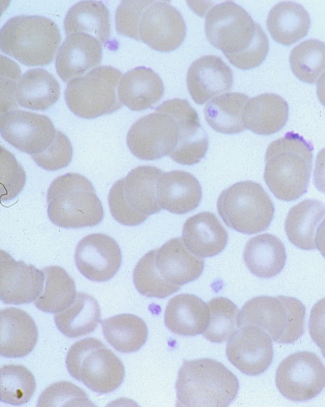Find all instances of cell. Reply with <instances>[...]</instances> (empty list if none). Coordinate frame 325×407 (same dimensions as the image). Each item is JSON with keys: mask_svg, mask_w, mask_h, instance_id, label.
<instances>
[{"mask_svg": "<svg viewBox=\"0 0 325 407\" xmlns=\"http://www.w3.org/2000/svg\"><path fill=\"white\" fill-rule=\"evenodd\" d=\"M205 33L208 42L240 69L259 66L268 52V39L262 28L231 1L210 8L206 16Z\"/></svg>", "mask_w": 325, "mask_h": 407, "instance_id": "cell-1", "label": "cell"}, {"mask_svg": "<svg viewBox=\"0 0 325 407\" xmlns=\"http://www.w3.org/2000/svg\"><path fill=\"white\" fill-rule=\"evenodd\" d=\"M265 182L279 200L293 201L307 190L312 170V146L294 132L272 142L265 155Z\"/></svg>", "mask_w": 325, "mask_h": 407, "instance_id": "cell-2", "label": "cell"}, {"mask_svg": "<svg viewBox=\"0 0 325 407\" xmlns=\"http://www.w3.org/2000/svg\"><path fill=\"white\" fill-rule=\"evenodd\" d=\"M177 406H228L239 390L237 377L211 358L184 360L175 384Z\"/></svg>", "mask_w": 325, "mask_h": 407, "instance_id": "cell-3", "label": "cell"}, {"mask_svg": "<svg viewBox=\"0 0 325 407\" xmlns=\"http://www.w3.org/2000/svg\"><path fill=\"white\" fill-rule=\"evenodd\" d=\"M61 42L57 24L42 16H13L0 32L1 50L28 66H45L52 62Z\"/></svg>", "mask_w": 325, "mask_h": 407, "instance_id": "cell-4", "label": "cell"}, {"mask_svg": "<svg viewBox=\"0 0 325 407\" xmlns=\"http://www.w3.org/2000/svg\"><path fill=\"white\" fill-rule=\"evenodd\" d=\"M47 199L49 219L58 227H93L103 219L102 205L92 183L81 174L68 173L56 178Z\"/></svg>", "mask_w": 325, "mask_h": 407, "instance_id": "cell-5", "label": "cell"}, {"mask_svg": "<svg viewBox=\"0 0 325 407\" xmlns=\"http://www.w3.org/2000/svg\"><path fill=\"white\" fill-rule=\"evenodd\" d=\"M164 172L153 166H139L117 180L108 202L112 217L122 224L136 226L162 209L158 201V183Z\"/></svg>", "mask_w": 325, "mask_h": 407, "instance_id": "cell-6", "label": "cell"}, {"mask_svg": "<svg viewBox=\"0 0 325 407\" xmlns=\"http://www.w3.org/2000/svg\"><path fill=\"white\" fill-rule=\"evenodd\" d=\"M66 365L70 374L92 391L107 394L116 390L124 378L119 357L100 340L86 338L69 348Z\"/></svg>", "mask_w": 325, "mask_h": 407, "instance_id": "cell-7", "label": "cell"}, {"mask_svg": "<svg viewBox=\"0 0 325 407\" xmlns=\"http://www.w3.org/2000/svg\"><path fill=\"white\" fill-rule=\"evenodd\" d=\"M217 210L229 228L246 234L266 230L274 214L268 193L259 183L251 180L238 182L223 190Z\"/></svg>", "mask_w": 325, "mask_h": 407, "instance_id": "cell-8", "label": "cell"}, {"mask_svg": "<svg viewBox=\"0 0 325 407\" xmlns=\"http://www.w3.org/2000/svg\"><path fill=\"white\" fill-rule=\"evenodd\" d=\"M305 306L296 298L259 296L243 306L242 326H256L276 343H291L305 333Z\"/></svg>", "mask_w": 325, "mask_h": 407, "instance_id": "cell-9", "label": "cell"}, {"mask_svg": "<svg viewBox=\"0 0 325 407\" xmlns=\"http://www.w3.org/2000/svg\"><path fill=\"white\" fill-rule=\"evenodd\" d=\"M122 73L110 66H100L69 82L64 91L66 105L85 119L112 113L122 107L119 87Z\"/></svg>", "mask_w": 325, "mask_h": 407, "instance_id": "cell-10", "label": "cell"}, {"mask_svg": "<svg viewBox=\"0 0 325 407\" xmlns=\"http://www.w3.org/2000/svg\"><path fill=\"white\" fill-rule=\"evenodd\" d=\"M179 136V121L168 100L154 113L137 120L128 132L126 142L136 157L155 160L168 156L177 145Z\"/></svg>", "mask_w": 325, "mask_h": 407, "instance_id": "cell-11", "label": "cell"}, {"mask_svg": "<svg viewBox=\"0 0 325 407\" xmlns=\"http://www.w3.org/2000/svg\"><path fill=\"white\" fill-rule=\"evenodd\" d=\"M276 384L281 394L290 400H309L325 386V365L314 352H296L279 364Z\"/></svg>", "mask_w": 325, "mask_h": 407, "instance_id": "cell-12", "label": "cell"}, {"mask_svg": "<svg viewBox=\"0 0 325 407\" xmlns=\"http://www.w3.org/2000/svg\"><path fill=\"white\" fill-rule=\"evenodd\" d=\"M186 36V24L170 1H151L138 24L139 40L152 49L168 52L178 48Z\"/></svg>", "mask_w": 325, "mask_h": 407, "instance_id": "cell-13", "label": "cell"}, {"mask_svg": "<svg viewBox=\"0 0 325 407\" xmlns=\"http://www.w3.org/2000/svg\"><path fill=\"white\" fill-rule=\"evenodd\" d=\"M0 132L11 145L32 155L51 144L56 129L47 115L16 109L1 115Z\"/></svg>", "mask_w": 325, "mask_h": 407, "instance_id": "cell-14", "label": "cell"}, {"mask_svg": "<svg viewBox=\"0 0 325 407\" xmlns=\"http://www.w3.org/2000/svg\"><path fill=\"white\" fill-rule=\"evenodd\" d=\"M76 264L88 279L103 282L113 277L120 268L122 253L117 241L102 234H91L78 243L75 252Z\"/></svg>", "mask_w": 325, "mask_h": 407, "instance_id": "cell-15", "label": "cell"}, {"mask_svg": "<svg viewBox=\"0 0 325 407\" xmlns=\"http://www.w3.org/2000/svg\"><path fill=\"white\" fill-rule=\"evenodd\" d=\"M226 355L229 361L244 374L259 375L272 362V340L256 326H242L228 343Z\"/></svg>", "mask_w": 325, "mask_h": 407, "instance_id": "cell-16", "label": "cell"}, {"mask_svg": "<svg viewBox=\"0 0 325 407\" xmlns=\"http://www.w3.org/2000/svg\"><path fill=\"white\" fill-rule=\"evenodd\" d=\"M44 283V273L34 265L16 260L0 250V298L6 304H28L37 297Z\"/></svg>", "mask_w": 325, "mask_h": 407, "instance_id": "cell-17", "label": "cell"}, {"mask_svg": "<svg viewBox=\"0 0 325 407\" xmlns=\"http://www.w3.org/2000/svg\"><path fill=\"white\" fill-rule=\"evenodd\" d=\"M233 73L219 57L203 56L190 65L187 74V85L194 101L202 105L230 91Z\"/></svg>", "mask_w": 325, "mask_h": 407, "instance_id": "cell-18", "label": "cell"}, {"mask_svg": "<svg viewBox=\"0 0 325 407\" xmlns=\"http://www.w3.org/2000/svg\"><path fill=\"white\" fill-rule=\"evenodd\" d=\"M101 44L93 37L73 33L67 35L56 57V69L60 79L69 84L100 67Z\"/></svg>", "mask_w": 325, "mask_h": 407, "instance_id": "cell-19", "label": "cell"}, {"mask_svg": "<svg viewBox=\"0 0 325 407\" xmlns=\"http://www.w3.org/2000/svg\"><path fill=\"white\" fill-rule=\"evenodd\" d=\"M180 125L179 140L168 155L182 165H193L203 159L208 150V138L201 125L197 112L185 99H171Z\"/></svg>", "mask_w": 325, "mask_h": 407, "instance_id": "cell-20", "label": "cell"}, {"mask_svg": "<svg viewBox=\"0 0 325 407\" xmlns=\"http://www.w3.org/2000/svg\"><path fill=\"white\" fill-rule=\"evenodd\" d=\"M38 330L35 321L24 310L6 307L0 311V354L5 357H22L35 346Z\"/></svg>", "mask_w": 325, "mask_h": 407, "instance_id": "cell-21", "label": "cell"}, {"mask_svg": "<svg viewBox=\"0 0 325 407\" xmlns=\"http://www.w3.org/2000/svg\"><path fill=\"white\" fill-rule=\"evenodd\" d=\"M156 264L167 281L181 286L199 277L204 259L193 253L183 239L177 237L157 248Z\"/></svg>", "mask_w": 325, "mask_h": 407, "instance_id": "cell-22", "label": "cell"}, {"mask_svg": "<svg viewBox=\"0 0 325 407\" xmlns=\"http://www.w3.org/2000/svg\"><path fill=\"white\" fill-rule=\"evenodd\" d=\"M158 196L162 208L171 213L184 214L199 206L202 190L192 174L175 170L162 173L158 183Z\"/></svg>", "mask_w": 325, "mask_h": 407, "instance_id": "cell-23", "label": "cell"}, {"mask_svg": "<svg viewBox=\"0 0 325 407\" xmlns=\"http://www.w3.org/2000/svg\"><path fill=\"white\" fill-rule=\"evenodd\" d=\"M182 239L195 254L211 257L225 248L228 241V234L215 214L202 212L186 220Z\"/></svg>", "mask_w": 325, "mask_h": 407, "instance_id": "cell-24", "label": "cell"}, {"mask_svg": "<svg viewBox=\"0 0 325 407\" xmlns=\"http://www.w3.org/2000/svg\"><path fill=\"white\" fill-rule=\"evenodd\" d=\"M164 94L161 78L153 70L138 67L123 75L119 96L123 105L135 111L152 108Z\"/></svg>", "mask_w": 325, "mask_h": 407, "instance_id": "cell-25", "label": "cell"}, {"mask_svg": "<svg viewBox=\"0 0 325 407\" xmlns=\"http://www.w3.org/2000/svg\"><path fill=\"white\" fill-rule=\"evenodd\" d=\"M209 319L206 303L196 295L180 294L171 298L165 311V323L172 333L184 336L202 333Z\"/></svg>", "mask_w": 325, "mask_h": 407, "instance_id": "cell-26", "label": "cell"}, {"mask_svg": "<svg viewBox=\"0 0 325 407\" xmlns=\"http://www.w3.org/2000/svg\"><path fill=\"white\" fill-rule=\"evenodd\" d=\"M325 219V205L314 199L292 207L287 215L285 231L290 242L303 250L316 249L317 231Z\"/></svg>", "mask_w": 325, "mask_h": 407, "instance_id": "cell-27", "label": "cell"}, {"mask_svg": "<svg viewBox=\"0 0 325 407\" xmlns=\"http://www.w3.org/2000/svg\"><path fill=\"white\" fill-rule=\"evenodd\" d=\"M288 117V103L275 93H263L250 98L244 113L247 129L261 135H270L280 130Z\"/></svg>", "mask_w": 325, "mask_h": 407, "instance_id": "cell-28", "label": "cell"}, {"mask_svg": "<svg viewBox=\"0 0 325 407\" xmlns=\"http://www.w3.org/2000/svg\"><path fill=\"white\" fill-rule=\"evenodd\" d=\"M65 34H85L103 45L110 36V15L107 7L98 1H81L67 11L64 21Z\"/></svg>", "mask_w": 325, "mask_h": 407, "instance_id": "cell-29", "label": "cell"}, {"mask_svg": "<svg viewBox=\"0 0 325 407\" xmlns=\"http://www.w3.org/2000/svg\"><path fill=\"white\" fill-rule=\"evenodd\" d=\"M243 258L252 274L261 278H270L284 268L286 253L283 243L278 237L264 234L247 241Z\"/></svg>", "mask_w": 325, "mask_h": 407, "instance_id": "cell-30", "label": "cell"}, {"mask_svg": "<svg viewBox=\"0 0 325 407\" xmlns=\"http://www.w3.org/2000/svg\"><path fill=\"white\" fill-rule=\"evenodd\" d=\"M266 26L275 41L289 46L307 35L310 27V18L300 4L282 1L270 11Z\"/></svg>", "mask_w": 325, "mask_h": 407, "instance_id": "cell-31", "label": "cell"}, {"mask_svg": "<svg viewBox=\"0 0 325 407\" xmlns=\"http://www.w3.org/2000/svg\"><path fill=\"white\" fill-rule=\"evenodd\" d=\"M100 309L91 295L78 292L71 304L54 314L59 330L66 337L75 338L93 332L100 322Z\"/></svg>", "mask_w": 325, "mask_h": 407, "instance_id": "cell-32", "label": "cell"}, {"mask_svg": "<svg viewBox=\"0 0 325 407\" xmlns=\"http://www.w3.org/2000/svg\"><path fill=\"white\" fill-rule=\"evenodd\" d=\"M59 96L60 85L54 75L44 69H32L20 78L17 103L25 108L45 110L57 101Z\"/></svg>", "mask_w": 325, "mask_h": 407, "instance_id": "cell-33", "label": "cell"}, {"mask_svg": "<svg viewBox=\"0 0 325 407\" xmlns=\"http://www.w3.org/2000/svg\"><path fill=\"white\" fill-rule=\"evenodd\" d=\"M247 95L228 93L208 102L203 108L208 124L216 132L237 134L247 129L244 113L249 101Z\"/></svg>", "mask_w": 325, "mask_h": 407, "instance_id": "cell-34", "label": "cell"}, {"mask_svg": "<svg viewBox=\"0 0 325 407\" xmlns=\"http://www.w3.org/2000/svg\"><path fill=\"white\" fill-rule=\"evenodd\" d=\"M44 283L41 292L34 300L37 309L47 313H57L67 308L76 292L75 282L61 267L50 265L42 268Z\"/></svg>", "mask_w": 325, "mask_h": 407, "instance_id": "cell-35", "label": "cell"}, {"mask_svg": "<svg viewBox=\"0 0 325 407\" xmlns=\"http://www.w3.org/2000/svg\"><path fill=\"white\" fill-rule=\"evenodd\" d=\"M107 342L117 351L132 352L138 350L148 338V328L140 317L122 314L101 321Z\"/></svg>", "mask_w": 325, "mask_h": 407, "instance_id": "cell-36", "label": "cell"}, {"mask_svg": "<svg viewBox=\"0 0 325 407\" xmlns=\"http://www.w3.org/2000/svg\"><path fill=\"white\" fill-rule=\"evenodd\" d=\"M209 319L201 333L213 343H223L233 338L242 327L241 311L229 299L217 297L206 302Z\"/></svg>", "mask_w": 325, "mask_h": 407, "instance_id": "cell-37", "label": "cell"}, {"mask_svg": "<svg viewBox=\"0 0 325 407\" xmlns=\"http://www.w3.org/2000/svg\"><path fill=\"white\" fill-rule=\"evenodd\" d=\"M36 389L32 373L20 364H6L0 368V399L19 406L28 402Z\"/></svg>", "mask_w": 325, "mask_h": 407, "instance_id": "cell-38", "label": "cell"}, {"mask_svg": "<svg viewBox=\"0 0 325 407\" xmlns=\"http://www.w3.org/2000/svg\"><path fill=\"white\" fill-rule=\"evenodd\" d=\"M289 61L292 71L300 81L314 84L325 71V43L305 40L291 50Z\"/></svg>", "mask_w": 325, "mask_h": 407, "instance_id": "cell-39", "label": "cell"}, {"mask_svg": "<svg viewBox=\"0 0 325 407\" xmlns=\"http://www.w3.org/2000/svg\"><path fill=\"white\" fill-rule=\"evenodd\" d=\"M157 248L146 253L137 263L133 273L136 288L148 297L165 298L179 290L180 285L167 281L156 264Z\"/></svg>", "mask_w": 325, "mask_h": 407, "instance_id": "cell-40", "label": "cell"}, {"mask_svg": "<svg viewBox=\"0 0 325 407\" xmlns=\"http://www.w3.org/2000/svg\"><path fill=\"white\" fill-rule=\"evenodd\" d=\"M38 407L94 406L88 394L81 387L67 382L60 381L47 386L40 395Z\"/></svg>", "mask_w": 325, "mask_h": 407, "instance_id": "cell-41", "label": "cell"}, {"mask_svg": "<svg viewBox=\"0 0 325 407\" xmlns=\"http://www.w3.org/2000/svg\"><path fill=\"white\" fill-rule=\"evenodd\" d=\"M0 173L1 200L15 198L23 190L26 176L14 155L3 146L0 147Z\"/></svg>", "mask_w": 325, "mask_h": 407, "instance_id": "cell-42", "label": "cell"}, {"mask_svg": "<svg viewBox=\"0 0 325 407\" xmlns=\"http://www.w3.org/2000/svg\"><path fill=\"white\" fill-rule=\"evenodd\" d=\"M73 149L66 134L56 129L51 144L43 151L31 155L34 161L47 171H57L67 166L72 159Z\"/></svg>", "mask_w": 325, "mask_h": 407, "instance_id": "cell-43", "label": "cell"}, {"mask_svg": "<svg viewBox=\"0 0 325 407\" xmlns=\"http://www.w3.org/2000/svg\"><path fill=\"white\" fill-rule=\"evenodd\" d=\"M1 115L18 109L17 91L23 74L19 66L11 59L1 55Z\"/></svg>", "mask_w": 325, "mask_h": 407, "instance_id": "cell-44", "label": "cell"}, {"mask_svg": "<svg viewBox=\"0 0 325 407\" xmlns=\"http://www.w3.org/2000/svg\"><path fill=\"white\" fill-rule=\"evenodd\" d=\"M151 1H122L115 12L116 30L119 35L136 40L138 24L144 9Z\"/></svg>", "mask_w": 325, "mask_h": 407, "instance_id": "cell-45", "label": "cell"}, {"mask_svg": "<svg viewBox=\"0 0 325 407\" xmlns=\"http://www.w3.org/2000/svg\"><path fill=\"white\" fill-rule=\"evenodd\" d=\"M310 336L325 357V297L313 306L309 316Z\"/></svg>", "mask_w": 325, "mask_h": 407, "instance_id": "cell-46", "label": "cell"}, {"mask_svg": "<svg viewBox=\"0 0 325 407\" xmlns=\"http://www.w3.org/2000/svg\"><path fill=\"white\" fill-rule=\"evenodd\" d=\"M314 183L319 191L325 193V148L322 149L317 156Z\"/></svg>", "mask_w": 325, "mask_h": 407, "instance_id": "cell-47", "label": "cell"}, {"mask_svg": "<svg viewBox=\"0 0 325 407\" xmlns=\"http://www.w3.org/2000/svg\"><path fill=\"white\" fill-rule=\"evenodd\" d=\"M315 244L317 248L325 258V219L318 228L315 236Z\"/></svg>", "mask_w": 325, "mask_h": 407, "instance_id": "cell-48", "label": "cell"}, {"mask_svg": "<svg viewBox=\"0 0 325 407\" xmlns=\"http://www.w3.org/2000/svg\"><path fill=\"white\" fill-rule=\"evenodd\" d=\"M317 95L320 103L325 106V72L321 75L317 82Z\"/></svg>", "mask_w": 325, "mask_h": 407, "instance_id": "cell-49", "label": "cell"}]
</instances>
